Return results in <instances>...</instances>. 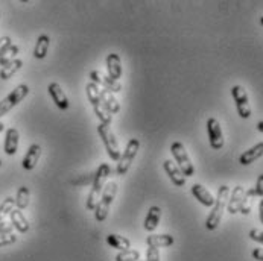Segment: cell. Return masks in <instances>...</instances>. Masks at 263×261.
<instances>
[{"label":"cell","mask_w":263,"mask_h":261,"mask_svg":"<svg viewBox=\"0 0 263 261\" xmlns=\"http://www.w3.org/2000/svg\"><path fill=\"white\" fill-rule=\"evenodd\" d=\"M190 190H192V194L195 196V199L199 204H202L204 207H213L215 205V196L205 187H202L201 184H193Z\"/></svg>","instance_id":"15"},{"label":"cell","mask_w":263,"mask_h":261,"mask_svg":"<svg viewBox=\"0 0 263 261\" xmlns=\"http://www.w3.org/2000/svg\"><path fill=\"white\" fill-rule=\"evenodd\" d=\"M163 169H164L166 175H169L171 181H172L175 186L177 187L186 186V176L183 175V172L178 169V166H177L174 161L166 159V161L163 163Z\"/></svg>","instance_id":"14"},{"label":"cell","mask_w":263,"mask_h":261,"mask_svg":"<svg viewBox=\"0 0 263 261\" xmlns=\"http://www.w3.org/2000/svg\"><path fill=\"white\" fill-rule=\"evenodd\" d=\"M107 70H108V77L113 81H119L122 77V61L117 53H110L107 56Z\"/></svg>","instance_id":"18"},{"label":"cell","mask_w":263,"mask_h":261,"mask_svg":"<svg viewBox=\"0 0 263 261\" xmlns=\"http://www.w3.org/2000/svg\"><path fill=\"white\" fill-rule=\"evenodd\" d=\"M116 261H139L140 260V252L136 249H128V251H120L116 255Z\"/></svg>","instance_id":"30"},{"label":"cell","mask_w":263,"mask_h":261,"mask_svg":"<svg viewBox=\"0 0 263 261\" xmlns=\"http://www.w3.org/2000/svg\"><path fill=\"white\" fill-rule=\"evenodd\" d=\"M29 197H31V191L28 187H20L18 191H17V196H15V207L22 211L25 208H28L29 205Z\"/></svg>","instance_id":"27"},{"label":"cell","mask_w":263,"mask_h":261,"mask_svg":"<svg viewBox=\"0 0 263 261\" xmlns=\"http://www.w3.org/2000/svg\"><path fill=\"white\" fill-rule=\"evenodd\" d=\"M90 79H91V82H95L99 88L108 90V91H111V93H119V91L122 90V85H120L119 81H113L111 77L104 76L101 72H98V70H95V72L90 73Z\"/></svg>","instance_id":"11"},{"label":"cell","mask_w":263,"mask_h":261,"mask_svg":"<svg viewBox=\"0 0 263 261\" xmlns=\"http://www.w3.org/2000/svg\"><path fill=\"white\" fill-rule=\"evenodd\" d=\"M110 173H111V167L107 163H102L98 167V170H96V173L93 176V187L90 190V194H88V199H87V204H85L88 211L96 210L98 202H99V199L102 196V191L107 186V179H108Z\"/></svg>","instance_id":"1"},{"label":"cell","mask_w":263,"mask_h":261,"mask_svg":"<svg viewBox=\"0 0 263 261\" xmlns=\"http://www.w3.org/2000/svg\"><path fill=\"white\" fill-rule=\"evenodd\" d=\"M17 242V235L14 232H6V234H0V248L3 246H9L14 245Z\"/></svg>","instance_id":"32"},{"label":"cell","mask_w":263,"mask_h":261,"mask_svg":"<svg viewBox=\"0 0 263 261\" xmlns=\"http://www.w3.org/2000/svg\"><path fill=\"white\" fill-rule=\"evenodd\" d=\"M146 261H160V252H158L157 248H148Z\"/></svg>","instance_id":"34"},{"label":"cell","mask_w":263,"mask_h":261,"mask_svg":"<svg viewBox=\"0 0 263 261\" xmlns=\"http://www.w3.org/2000/svg\"><path fill=\"white\" fill-rule=\"evenodd\" d=\"M250 238L263 245V231H260V229H251L250 231Z\"/></svg>","instance_id":"35"},{"label":"cell","mask_w":263,"mask_h":261,"mask_svg":"<svg viewBox=\"0 0 263 261\" xmlns=\"http://www.w3.org/2000/svg\"><path fill=\"white\" fill-rule=\"evenodd\" d=\"M160 217H161V210L160 207H151L149 211H148V216L145 219V229L146 231H155L158 222H160Z\"/></svg>","instance_id":"24"},{"label":"cell","mask_w":263,"mask_h":261,"mask_svg":"<svg viewBox=\"0 0 263 261\" xmlns=\"http://www.w3.org/2000/svg\"><path fill=\"white\" fill-rule=\"evenodd\" d=\"M253 258L257 261H263V249H260V248H256L254 251H253Z\"/></svg>","instance_id":"37"},{"label":"cell","mask_w":263,"mask_h":261,"mask_svg":"<svg viewBox=\"0 0 263 261\" xmlns=\"http://www.w3.org/2000/svg\"><path fill=\"white\" fill-rule=\"evenodd\" d=\"M245 193H247V190L242 186L234 187V190L231 191V196L228 197V204H227V210L230 214H236L240 211L242 202L245 199Z\"/></svg>","instance_id":"13"},{"label":"cell","mask_w":263,"mask_h":261,"mask_svg":"<svg viewBox=\"0 0 263 261\" xmlns=\"http://www.w3.org/2000/svg\"><path fill=\"white\" fill-rule=\"evenodd\" d=\"M49 46H50V38L47 35H40L37 39V44H35V49H34V56L38 59L46 58Z\"/></svg>","instance_id":"26"},{"label":"cell","mask_w":263,"mask_h":261,"mask_svg":"<svg viewBox=\"0 0 263 261\" xmlns=\"http://www.w3.org/2000/svg\"><path fill=\"white\" fill-rule=\"evenodd\" d=\"M257 129H259V131L263 134V120H260V122L257 123Z\"/></svg>","instance_id":"39"},{"label":"cell","mask_w":263,"mask_h":261,"mask_svg":"<svg viewBox=\"0 0 263 261\" xmlns=\"http://www.w3.org/2000/svg\"><path fill=\"white\" fill-rule=\"evenodd\" d=\"M228 197H230V187L228 186H221L218 190V194H216V199H215V205H213V210L210 211L207 220H205V228L209 231H215L221 220H222V216H224V211L227 208V204H228Z\"/></svg>","instance_id":"2"},{"label":"cell","mask_w":263,"mask_h":261,"mask_svg":"<svg viewBox=\"0 0 263 261\" xmlns=\"http://www.w3.org/2000/svg\"><path fill=\"white\" fill-rule=\"evenodd\" d=\"M231 96L236 102V108L237 114L242 118H250L251 117V107H250V101H248V93L242 85H234L231 88Z\"/></svg>","instance_id":"9"},{"label":"cell","mask_w":263,"mask_h":261,"mask_svg":"<svg viewBox=\"0 0 263 261\" xmlns=\"http://www.w3.org/2000/svg\"><path fill=\"white\" fill-rule=\"evenodd\" d=\"M107 243H108L111 248L117 249V251H128V249H131V242H129V238H126V237H123V235L110 234V235L107 237Z\"/></svg>","instance_id":"23"},{"label":"cell","mask_w":263,"mask_h":261,"mask_svg":"<svg viewBox=\"0 0 263 261\" xmlns=\"http://www.w3.org/2000/svg\"><path fill=\"white\" fill-rule=\"evenodd\" d=\"M98 132H99V135H101V138H102V143H104L105 149L108 152L110 158H111L113 161H119V159H120V155H122V153H120V148H119V140H117V137L114 135V132L111 131L110 125L101 123V125L98 126Z\"/></svg>","instance_id":"6"},{"label":"cell","mask_w":263,"mask_h":261,"mask_svg":"<svg viewBox=\"0 0 263 261\" xmlns=\"http://www.w3.org/2000/svg\"><path fill=\"white\" fill-rule=\"evenodd\" d=\"M18 46H15V44H12L2 56H0V66L2 67H5L6 64H9V63H12L14 59H17L15 56H17V53H18Z\"/></svg>","instance_id":"28"},{"label":"cell","mask_w":263,"mask_h":261,"mask_svg":"<svg viewBox=\"0 0 263 261\" xmlns=\"http://www.w3.org/2000/svg\"><path fill=\"white\" fill-rule=\"evenodd\" d=\"M101 97H102V102H104L107 111L110 112V114H117V112L120 111V104H119V101L114 97V94L111 91L101 88Z\"/></svg>","instance_id":"22"},{"label":"cell","mask_w":263,"mask_h":261,"mask_svg":"<svg viewBox=\"0 0 263 261\" xmlns=\"http://www.w3.org/2000/svg\"><path fill=\"white\" fill-rule=\"evenodd\" d=\"M9 217H11V225H12L20 234H25V232L29 231V222H28V219L25 217V214H23L18 208H14V210L11 211Z\"/></svg>","instance_id":"21"},{"label":"cell","mask_w":263,"mask_h":261,"mask_svg":"<svg viewBox=\"0 0 263 261\" xmlns=\"http://www.w3.org/2000/svg\"><path fill=\"white\" fill-rule=\"evenodd\" d=\"M12 46V41L9 37H2L0 38V56Z\"/></svg>","instance_id":"33"},{"label":"cell","mask_w":263,"mask_h":261,"mask_svg":"<svg viewBox=\"0 0 263 261\" xmlns=\"http://www.w3.org/2000/svg\"><path fill=\"white\" fill-rule=\"evenodd\" d=\"M171 152L175 158V163H178V169L183 172V175L189 178V176H193L195 175V167H193V163L189 156L187 150L184 148V145L181 142H174L172 146H171Z\"/></svg>","instance_id":"5"},{"label":"cell","mask_w":263,"mask_h":261,"mask_svg":"<svg viewBox=\"0 0 263 261\" xmlns=\"http://www.w3.org/2000/svg\"><path fill=\"white\" fill-rule=\"evenodd\" d=\"M146 243H148V248H169L175 243L174 237L169 235V234H154L149 235L146 238Z\"/></svg>","instance_id":"20"},{"label":"cell","mask_w":263,"mask_h":261,"mask_svg":"<svg viewBox=\"0 0 263 261\" xmlns=\"http://www.w3.org/2000/svg\"><path fill=\"white\" fill-rule=\"evenodd\" d=\"M0 166H2V159H0Z\"/></svg>","instance_id":"42"},{"label":"cell","mask_w":263,"mask_h":261,"mask_svg":"<svg viewBox=\"0 0 263 261\" xmlns=\"http://www.w3.org/2000/svg\"><path fill=\"white\" fill-rule=\"evenodd\" d=\"M207 132H209V142L212 149L219 150L224 148L226 140H224V134H222V128L218 118L210 117L207 120Z\"/></svg>","instance_id":"10"},{"label":"cell","mask_w":263,"mask_h":261,"mask_svg":"<svg viewBox=\"0 0 263 261\" xmlns=\"http://www.w3.org/2000/svg\"><path fill=\"white\" fill-rule=\"evenodd\" d=\"M3 131H5V125H3V123L0 122V132H3Z\"/></svg>","instance_id":"40"},{"label":"cell","mask_w":263,"mask_h":261,"mask_svg":"<svg viewBox=\"0 0 263 261\" xmlns=\"http://www.w3.org/2000/svg\"><path fill=\"white\" fill-rule=\"evenodd\" d=\"M85 91H87V97L95 110V114L98 115V118L101 120V123L104 125H110L111 123V114L107 111L104 102H102V97H101V88L95 84V82H88L87 87H85Z\"/></svg>","instance_id":"3"},{"label":"cell","mask_w":263,"mask_h":261,"mask_svg":"<svg viewBox=\"0 0 263 261\" xmlns=\"http://www.w3.org/2000/svg\"><path fill=\"white\" fill-rule=\"evenodd\" d=\"M29 94V87L26 84L17 85L2 102H0V117L6 115L14 107H17L26 96Z\"/></svg>","instance_id":"8"},{"label":"cell","mask_w":263,"mask_h":261,"mask_svg":"<svg viewBox=\"0 0 263 261\" xmlns=\"http://www.w3.org/2000/svg\"><path fill=\"white\" fill-rule=\"evenodd\" d=\"M47 90H49V94H50L52 101L55 102V105L60 110H67L69 108V99H67L64 90L61 88V85L58 82H50Z\"/></svg>","instance_id":"12"},{"label":"cell","mask_w":263,"mask_h":261,"mask_svg":"<svg viewBox=\"0 0 263 261\" xmlns=\"http://www.w3.org/2000/svg\"><path fill=\"white\" fill-rule=\"evenodd\" d=\"M14 207H15V199L11 197V196H8L2 202V205H0V220H5V217L8 214H11V211L14 210Z\"/></svg>","instance_id":"29"},{"label":"cell","mask_w":263,"mask_h":261,"mask_svg":"<svg viewBox=\"0 0 263 261\" xmlns=\"http://www.w3.org/2000/svg\"><path fill=\"white\" fill-rule=\"evenodd\" d=\"M22 67H23V61H22V59H14L12 63L6 64L5 67H2V70H0V79H2V81L11 79L12 76L15 75V73L22 69Z\"/></svg>","instance_id":"25"},{"label":"cell","mask_w":263,"mask_h":261,"mask_svg":"<svg viewBox=\"0 0 263 261\" xmlns=\"http://www.w3.org/2000/svg\"><path fill=\"white\" fill-rule=\"evenodd\" d=\"M263 156V142L262 143H257L256 146L250 148L248 150H245L240 156H239V163L242 166H250L253 164L254 161H257L259 158Z\"/></svg>","instance_id":"17"},{"label":"cell","mask_w":263,"mask_h":261,"mask_svg":"<svg viewBox=\"0 0 263 261\" xmlns=\"http://www.w3.org/2000/svg\"><path fill=\"white\" fill-rule=\"evenodd\" d=\"M259 219H260V222L263 224V199L260 200V204H259Z\"/></svg>","instance_id":"38"},{"label":"cell","mask_w":263,"mask_h":261,"mask_svg":"<svg viewBox=\"0 0 263 261\" xmlns=\"http://www.w3.org/2000/svg\"><path fill=\"white\" fill-rule=\"evenodd\" d=\"M139 149H140V142H139V138H131V140L128 142L125 150H123V153L120 155V159L117 161V167H116V173H117V175H125V173L129 170V167H131L134 158L137 156Z\"/></svg>","instance_id":"7"},{"label":"cell","mask_w":263,"mask_h":261,"mask_svg":"<svg viewBox=\"0 0 263 261\" xmlns=\"http://www.w3.org/2000/svg\"><path fill=\"white\" fill-rule=\"evenodd\" d=\"M247 196H250V197H254V196L263 197V173L262 175H259L257 183H256L254 188H251V190L247 191Z\"/></svg>","instance_id":"31"},{"label":"cell","mask_w":263,"mask_h":261,"mask_svg":"<svg viewBox=\"0 0 263 261\" xmlns=\"http://www.w3.org/2000/svg\"><path fill=\"white\" fill-rule=\"evenodd\" d=\"M18 140H20V134L15 128H9L6 131V135H5V153L6 155H15L17 149H18Z\"/></svg>","instance_id":"16"},{"label":"cell","mask_w":263,"mask_h":261,"mask_svg":"<svg viewBox=\"0 0 263 261\" xmlns=\"http://www.w3.org/2000/svg\"><path fill=\"white\" fill-rule=\"evenodd\" d=\"M40 156H41V146L37 145V143L31 145L28 152H26V155H25V158H23V167H25L26 170L35 169Z\"/></svg>","instance_id":"19"},{"label":"cell","mask_w":263,"mask_h":261,"mask_svg":"<svg viewBox=\"0 0 263 261\" xmlns=\"http://www.w3.org/2000/svg\"><path fill=\"white\" fill-rule=\"evenodd\" d=\"M260 25H262V26H263V17H262V18H260Z\"/></svg>","instance_id":"41"},{"label":"cell","mask_w":263,"mask_h":261,"mask_svg":"<svg viewBox=\"0 0 263 261\" xmlns=\"http://www.w3.org/2000/svg\"><path fill=\"white\" fill-rule=\"evenodd\" d=\"M116 193H117V184L116 183H108L104 191H102V196L98 202V207L95 210V217L98 222H105L107 217H108V211H110V207L113 204V199L116 197Z\"/></svg>","instance_id":"4"},{"label":"cell","mask_w":263,"mask_h":261,"mask_svg":"<svg viewBox=\"0 0 263 261\" xmlns=\"http://www.w3.org/2000/svg\"><path fill=\"white\" fill-rule=\"evenodd\" d=\"M14 226L11 225V222H5V220H0V234H6V232H12Z\"/></svg>","instance_id":"36"}]
</instances>
